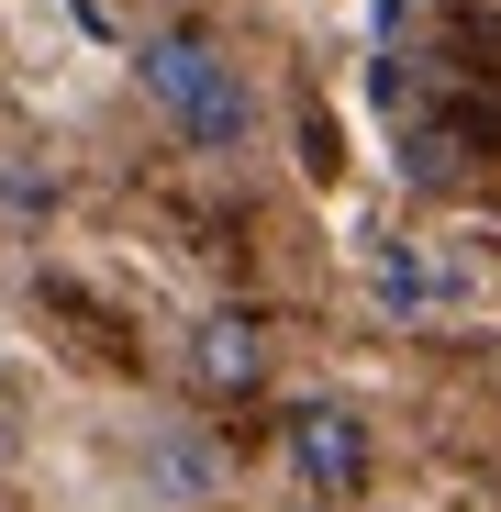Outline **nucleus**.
I'll return each mask as SVG.
<instances>
[{
    "instance_id": "f257e3e1",
    "label": "nucleus",
    "mask_w": 501,
    "mask_h": 512,
    "mask_svg": "<svg viewBox=\"0 0 501 512\" xmlns=\"http://www.w3.org/2000/svg\"><path fill=\"white\" fill-rule=\"evenodd\" d=\"M134 90H145V112L179 134V145H201V156H245L268 134V101H257V67H245L212 23H145L134 34Z\"/></svg>"
},
{
    "instance_id": "7ed1b4c3",
    "label": "nucleus",
    "mask_w": 501,
    "mask_h": 512,
    "mask_svg": "<svg viewBox=\"0 0 501 512\" xmlns=\"http://www.w3.org/2000/svg\"><path fill=\"white\" fill-rule=\"evenodd\" d=\"M368 468H379V435L357 401H290L279 412V479L301 501H357Z\"/></svg>"
},
{
    "instance_id": "f03ea898",
    "label": "nucleus",
    "mask_w": 501,
    "mask_h": 512,
    "mask_svg": "<svg viewBox=\"0 0 501 512\" xmlns=\"http://www.w3.org/2000/svg\"><path fill=\"white\" fill-rule=\"evenodd\" d=\"M268 379H279V334H268L257 312H234V301L190 312V334H179V390H190L201 412H245V401H268Z\"/></svg>"
}]
</instances>
